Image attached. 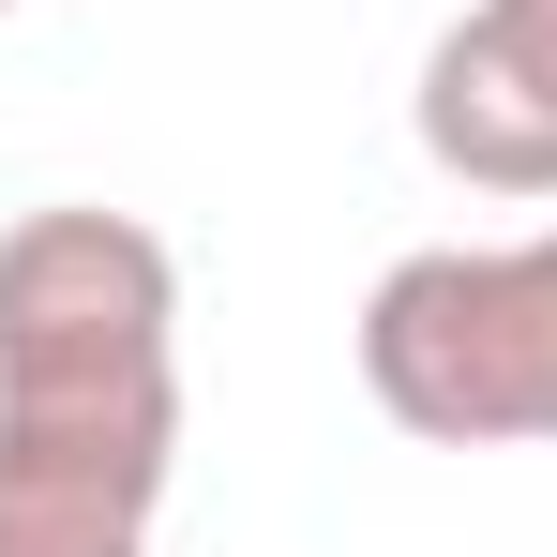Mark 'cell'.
<instances>
[{"mask_svg": "<svg viewBox=\"0 0 557 557\" xmlns=\"http://www.w3.org/2000/svg\"><path fill=\"white\" fill-rule=\"evenodd\" d=\"M376 422L437 453H528L557 437V226L528 242H422L362 301Z\"/></svg>", "mask_w": 557, "mask_h": 557, "instance_id": "cell-1", "label": "cell"}, {"mask_svg": "<svg viewBox=\"0 0 557 557\" xmlns=\"http://www.w3.org/2000/svg\"><path fill=\"white\" fill-rule=\"evenodd\" d=\"M182 376V257L136 211H15L0 226V392H136Z\"/></svg>", "mask_w": 557, "mask_h": 557, "instance_id": "cell-2", "label": "cell"}, {"mask_svg": "<svg viewBox=\"0 0 557 557\" xmlns=\"http://www.w3.org/2000/svg\"><path fill=\"white\" fill-rule=\"evenodd\" d=\"M166 467H182V376L0 392V557H151Z\"/></svg>", "mask_w": 557, "mask_h": 557, "instance_id": "cell-3", "label": "cell"}, {"mask_svg": "<svg viewBox=\"0 0 557 557\" xmlns=\"http://www.w3.org/2000/svg\"><path fill=\"white\" fill-rule=\"evenodd\" d=\"M422 151L467 196H557V0H467L422 46Z\"/></svg>", "mask_w": 557, "mask_h": 557, "instance_id": "cell-4", "label": "cell"}, {"mask_svg": "<svg viewBox=\"0 0 557 557\" xmlns=\"http://www.w3.org/2000/svg\"><path fill=\"white\" fill-rule=\"evenodd\" d=\"M0 15H15V0H0Z\"/></svg>", "mask_w": 557, "mask_h": 557, "instance_id": "cell-5", "label": "cell"}]
</instances>
